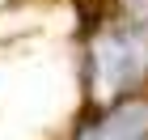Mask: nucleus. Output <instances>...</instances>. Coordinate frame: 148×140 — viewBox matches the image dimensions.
Here are the masks:
<instances>
[{
	"instance_id": "nucleus-2",
	"label": "nucleus",
	"mask_w": 148,
	"mask_h": 140,
	"mask_svg": "<svg viewBox=\"0 0 148 140\" xmlns=\"http://www.w3.org/2000/svg\"><path fill=\"white\" fill-rule=\"evenodd\" d=\"M148 128V106H123L119 115H110L102 128H93L85 140H136Z\"/></svg>"
},
{
	"instance_id": "nucleus-1",
	"label": "nucleus",
	"mask_w": 148,
	"mask_h": 140,
	"mask_svg": "<svg viewBox=\"0 0 148 140\" xmlns=\"http://www.w3.org/2000/svg\"><path fill=\"white\" fill-rule=\"evenodd\" d=\"M148 68V51L127 34H110L93 47V81L97 93H114L119 85L136 81L140 72Z\"/></svg>"
}]
</instances>
